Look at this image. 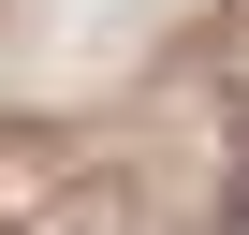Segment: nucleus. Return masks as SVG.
<instances>
[{"instance_id": "obj_1", "label": "nucleus", "mask_w": 249, "mask_h": 235, "mask_svg": "<svg viewBox=\"0 0 249 235\" xmlns=\"http://www.w3.org/2000/svg\"><path fill=\"white\" fill-rule=\"evenodd\" d=\"M220 235H249V162H234V191H220Z\"/></svg>"}]
</instances>
